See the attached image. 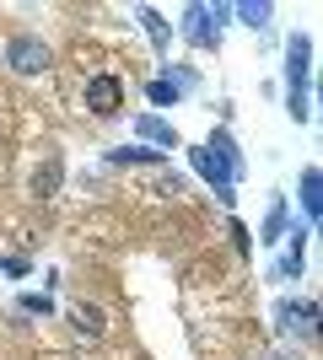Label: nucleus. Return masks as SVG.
I'll use <instances>...</instances> for the list:
<instances>
[{
  "label": "nucleus",
  "instance_id": "nucleus-1",
  "mask_svg": "<svg viewBox=\"0 0 323 360\" xmlns=\"http://www.w3.org/2000/svg\"><path fill=\"white\" fill-rule=\"evenodd\" d=\"M308 75H312V38L291 32V44H286V108H291V119H312Z\"/></svg>",
  "mask_w": 323,
  "mask_h": 360
},
{
  "label": "nucleus",
  "instance_id": "nucleus-2",
  "mask_svg": "<svg viewBox=\"0 0 323 360\" xmlns=\"http://www.w3.org/2000/svg\"><path fill=\"white\" fill-rule=\"evenodd\" d=\"M81 103H87V113H97V119H113L124 108V81L113 70H97L92 81H87V91H81Z\"/></svg>",
  "mask_w": 323,
  "mask_h": 360
},
{
  "label": "nucleus",
  "instance_id": "nucleus-3",
  "mask_svg": "<svg viewBox=\"0 0 323 360\" xmlns=\"http://www.w3.org/2000/svg\"><path fill=\"white\" fill-rule=\"evenodd\" d=\"M221 16H227V6H189L184 11V38L194 49H215L221 44Z\"/></svg>",
  "mask_w": 323,
  "mask_h": 360
},
{
  "label": "nucleus",
  "instance_id": "nucleus-4",
  "mask_svg": "<svg viewBox=\"0 0 323 360\" xmlns=\"http://www.w3.org/2000/svg\"><path fill=\"white\" fill-rule=\"evenodd\" d=\"M6 65H11L16 75H38V70H49V44H44V38L16 32L11 44H6Z\"/></svg>",
  "mask_w": 323,
  "mask_h": 360
},
{
  "label": "nucleus",
  "instance_id": "nucleus-5",
  "mask_svg": "<svg viewBox=\"0 0 323 360\" xmlns=\"http://www.w3.org/2000/svg\"><path fill=\"white\" fill-rule=\"evenodd\" d=\"M184 91H194V70H172V65H162V75L146 81V97H151L156 108H172Z\"/></svg>",
  "mask_w": 323,
  "mask_h": 360
},
{
  "label": "nucleus",
  "instance_id": "nucleus-6",
  "mask_svg": "<svg viewBox=\"0 0 323 360\" xmlns=\"http://www.w3.org/2000/svg\"><path fill=\"white\" fill-rule=\"evenodd\" d=\"M189 162H194V172H200V178L210 183V194L221 199V205H232V199H237V183L227 178V167L215 162V156H210L205 146H200V150H189Z\"/></svg>",
  "mask_w": 323,
  "mask_h": 360
},
{
  "label": "nucleus",
  "instance_id": "nucleus-7",
  "mask_svg": "<svg viewBox=\"0 0 323 360\" xmlns=\"http://www.w3.org/2000/svg\"><path fill=\"white\" fill-rule=\"evenodd\" d=\"M135 135L151 140V150H162V156L184 146V140H178V129H172L167 119H156V113H135Z\"/></svg>",
  "mask_w": 323,
  "mask_h": 360
},
{
  "label": "nucleus",
  "instance_id": "nucleus-8",
  "mask_svg": "<svg viewBox=\"0 0 323 360\" xmlns=\"http://www.w3.org/2000/svg\"><path fill=\"white\" fill-rule=\"evenodd\" d=\"M205 150H210L215 162L227 167V178H232V183L243 178V150H237V140H232V129H227V124H221V129H215V135L205 140Z\"/></svg>",
  "mask_w": 323,
  "mask_h": 360
},
{
  "label": "nucleus",
  "instance_id": "nucleus-9",
  "mask_svg": "<svg viewBox=\"0 0 323 360\" xmlns=\"http://www.w3.org/2000/svg\"><path fill=\"white\" fill-rule=\"evenodd\" d=\"M312 323H318V307H312V301H275V328L312 333Z\"/></svg>",
  "mask_w": 323,
  "mask_h": 360
},
{
  "label": "nucleus",
  "instance_id": "nucleus-10",
  "mask_svg": "<svg viewBox=\"0 0 323 360\" xmlns=\"http://www.w3.org/2000/svg\"><path fill=\"white\" fill-rule=\"evenodd\" d=\"M286 221H291V199L275 194L270 199V215H264V231H259L264 248H280V242H286Z\"/></svg>",
  "mask_w": 323,
  "mask_h": 360
},
{
  "label": "nucleus",
  "instance_id": "nucleus-11",
  "mask_svg": "<svg viewBox=\"0 0 323 360\" xmlns=\"http://www.w3.org/2000/svg\"><path fill=\"white\" fill-rule=\"evenodd\" d=\"M302 253H308V231H291V242H286L280 264L270 269V280H296V274H302Z\"/></svg>",
  "mask_w": 323,
  "mask_h": 360
},
{
  "label": "nucleus",
  "instance_id": "nucleus-12",
  "mask_svg": "<svg viewBox=\"0 0 323 360\" xmlns=\"http://www.w3.org/2000/svg\"><path fill=\"white\" fill-rule=\"evenodd\" d=\"M167 156L151 146H119V150H108V167H162Z\"/></svg>",
  "mask_w": 323,
  "mask_h": 360
},
{
  "label": "nucleus",
  "instance_id": "nucleus-13",
  "mask_svg": "<svg viewBox=\"0 0 323 360\" xmlns=\"http://www.w3.org/2000/svg\"><path fill=\"white\" fill-rule=\"evenodd\" d=\"M60 178H65V162H60V156H49V162L32 172V194H38V199H54V194H60Z\"/></svg>",
  "mask_w": 323,
  "mask_h": 360
},
{
  "label": "nucleus",
  "instance_id": "nucleus-14",
  "mask_svg": "<svg viewBox=\"0 0 323 360\" xmlns=\"http://www.w3.org/2000/svg\"><path fill=\"white\" fill-rule=\"evenodd\" d=\"M302 210H308V221H318V210H323V178H318V167H308L302 172Z\"/></svg>",
  "mask_w": 323,
  "mask_h": 360
},
{
  "label": "nucleus",
  "instance_id": "nucleus-15",
  "mask_svg": "<svg viewBox=\"0 0 323 360\" xmlns=\"http://www.w3.org/2000/svg\"><path fill=\"white\" fill-rule=\"evenodd\" d=\"M135 16H140V27H146V38H151L156 49H167V38H172V27H167V16L156 11V6H140Z\"/></svg>",
  "mask_w": 323,
  "mask_h": 360
},
{
  "label": "nucleus",
  "instance_id": "nucleus-16",
  "mask_svg": "<svg viewBox=\"0 0 323 360\" xmlns=\"http://www.w3.org/2000/svg\"><path fill=\"white\" fill-rule=\"evenodd\" d=\"M227 16H237V22H243V27H270V16H275V6H270V0H253V6H232Z\"/></svg>",
  "mask_w": 323,
  "mask_h": 360
},
{
  "label": "nucleus",
  "instance_id": "nucleus-17",
  "mask_svg": "<svg viewBox=\"0 0 323 360\" xmlns=\"http://www.w3.org/2000/svg\"><path fill=\"white\" fill-rule=\"evenodd\" d=\"M70 323H81V333H103V312H97V307H70Z\"/></svg>",
  "mask_w": 323,
  "mask_h": 360
},
{
  "label": "nucleus",
  "instance_id": "nucleus-18",
  "mask_svg": "<svg viewBox=\"0 0 323 360\" xmlns=\"http://www.w3.org/2000/svg\"><path fill=\"white\" fill-rule=\"evenodd\" d=\"M16 312H27V317H49V312H54V301H49V296H22V301H16Z\"/></svg>",
  "mask_w": 323,
  "mask_h": 360
},
{
  "label": "nucleus",
  "instance_id": "nucleus-19",
  "mask_svg": "<svg viewBox=\"0 0 323 360\" xmlns=\"http://www.w3.org/2000/svg\"><path fill=\"white\" fill-rule=\"evenodd\" d=\"M0 274H11V280H27V258H0Z\"/></svg>",
  "mask_w": 323,
  "mask_h": 360
},
{
  "label": "nucleus",
  "instance_id": "nucleus-20",
  "mask_svg": "<svg viewBox=\"0 0 323 360\" xmlns=\"http://www.w3.org/2000/svg\"><path fill=\"white\" fill-rule=\"evenodd\" d=\"M232 242H237V253H248V248H253V242H248V226H243V221H232Z\"/></svg>",
  "mask_w": 323,
  "mask_h": 360
}]
</instances>
